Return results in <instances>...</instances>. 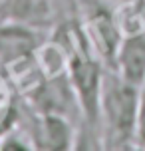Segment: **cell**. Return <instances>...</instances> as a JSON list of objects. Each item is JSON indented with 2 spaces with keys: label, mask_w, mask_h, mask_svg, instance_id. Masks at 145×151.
<instances>
[{
  "label": "cell",
  "mask_w": 145,
  "mask_h": 151,
  "mask_svg": "<svg viewBox=\"0 0 145 151\" xmlns=\"http://www.w3.org/2000/svg\"><path fill=\"white\" fill-rule=\"evenodd\" d=\"M38 46L40 44L36 40V32L32 30V26L12 22V20H8L6 24L0 26V62L4 66L22 56L34 54Z\"/></svg>",
  "instance_id": "5b68a950"
},
{
  "label": "cell",
  "mask_w": 145,
  "mask_h": 151,
  "mask_svg": "<svg viewBox=\"0 0 145 151\" xmlns=\"http://www.w3.org/2000/svg\"><path fill=\"white\" fill-rule=\"evenodd\" d=\"M34 143L38 147L50 151H68L78 143L76 127L72 125L70 117L60 113H40L38 125L34 131Z\"/></svg>",
  "instance_id": "3957f363"
},
{
  "label": "cell",
  "mask_w": 145,
  "mask_h": 151,
  "mask_svg": "<svg viewBox=\"0 0 145 151\" xmlns=\"http://www.w3.org/2000/svg\"><path fill=\"white\" fill-rule=\"evenodd\" d=\"M137 145L145 147V80L139 86L137 99Z\"/></svg>",
  "instance_id": "9c48e42d"
},
{
  "label": "cell",
  "mask_w": 145,
  "mask_h": 151,
  "mask_svg": "<svg viewBox=\"0 0 145 151\" xmlns=\"http://www.w3.org/2000/svg\"><path fill=\"white\" fill-rule=\"evenodd\" d=\"M34 58H36L42 74L46 78H56V76L68 74L70 52L62 42L52 40V42H46V44H40L34 50Z\"/></svg>",
  "instance_id": "8992f818"
},
{
  "label": "cell",
  "mask_w": 145,
  "mask_h": 151,
  "mask_svg": "<svg viewBox=\"0 0 145 151\" xmlns=\"http://www.w3.org/2000/svg\"><path fill=\"white\" fill-rule=\"evenodd\" d=\"M137 86L125 82L115 70L103 74L99 98L101 143L121 149L137 143Z\"/></svg>",
  "instance_id": "6da1fadb"
},
{
  "label": "cell",
  "mask_w": 145,
  "mask_h": 151,
  "mask_svg": "<svg viewBox=\"0 0 145 151\" xmlns=\"http://www.w3.org/2000/svg\"><path fill=\"white\" fill-rule=\"evenodd\" d=\"M115 22L121 36L145 34V0H127L121 2L115 12Z\"/></svg>",
  "instance_id": "52a82bcc"
},
{
  "label": "cell",
  "mask_w": 145,
  "mask_h": 151,
  "mask_svg": "<svg viewBox=\"0 0 145 151\" xmlns=\"http://www.w3.org/2000/svg\"><path fill=\"white\" fill-rule=\"evenodd\" d=\"M113 70L125 82L141 86L145 80V34L123 36L117 48Z\"/></svg>",
  "instance_id": "277c9868"
},
{
  "label": "cell",
  "mask_w": 145,
  "mask_h": 151,
  "mask_svg": "<svg viewBox=\"0 0 145 151\" xmlns=\"http://www.w3.org/2000/svg\"><path fill=\"white\" fill-rule=\"evenodd\" d=\"M2 6H4V0H0V16H2Z\"/></svg>",
  "instance_id": "30bf717a"
},
{
  "label": "cell",
  "mask_w": 145,
  "mask_h": 151,
  "mask_svg": "<svg viewBox=\"0 0 145 151\" xmlns=\"http://www.w3.org/2000/svg\"><path fill=\"white\" fill-rule=\"evenodd\" d=\"M84 36L88 40V46L99 60H103L107 66H113L117 48L121 44V32L117 28L115 16H111L106 10H93L88 14V20L84 24Z\"/></svg>",
  "instance_id": "7a4b0ae2"
},
{
  "label": "cell",
  "mask_w": 145,
  "mask_h": 151,
  "mask_svg": "<svg viewBox=\"0 0 145 151\" xmlns=\"http://www.w3.org/2000/svg\"><path fill=\"white\" fill-rule=\"evenodd\" d=\"M115 2H119V4H121V2H127V0H115Z\"/></svg>",
  "instance_id": "8fae6325"
},
{
  "label": "cell",
  "mask_w": 145,
  "mask_h": 151,
  "mask_svg": "<svg viewBox=\"0 0 145 151\" xmlns=\"http://www.w3.org/2000/svg\"><path fill=\"white\" fill-rule=\"evenodd\" d=\"M34 143V139H30V137H26L22 133V131H18L16 127H12L10 131H6L4 135L0 137V151H30L34 149L36 145Z\"/></svg>",
  "instance_id": "ba28073f"
}]
</instances>
